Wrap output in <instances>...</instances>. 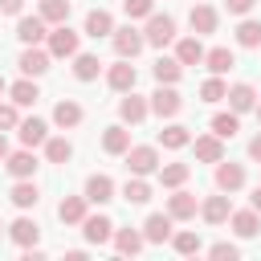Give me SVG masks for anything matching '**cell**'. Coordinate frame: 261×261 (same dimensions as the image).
<instances>
[{"mask_svg": "<svg viewBox=\"0 0 261 261\" xmlns=\"http://www.w3.org/2000/svg\"><path fill=\"white\" fill-rule=\"evenodd\" d=\"M82 232H86L90 245H106L114 237V224H110V216H86L82 220Z\"/></svg>", "mask_w": 261, "mask_h": 261, "instance_id": "5bb4252c", "label": "cell"}, {"mask_svg": "<svg viewBox=\"0 0 261 261\" xmlns=\"http://www.w3.org/2000/svg\"><path fill=\"white\" fill-rule=\"evenodd\" d=\"M122 200H126V204H147V200H151V184H147L143 175L126 179V184H122Z\"/></svg>", "mask_w": 261, "mask_h": 261, "instance_id": "836d02e7", "label": "cell"}, {"mask_svg": "<svg viewBox=\"0 0 261 261\" xmlns=\"http://www.w3.org/2000/svg\"><path fill=\"white\" fill-rule=\"evenodd\" d=\"M98 73H102L98 53H73V77H77V82H94Z\"/></svg>", "mask_w": 261, "mask_h": 261, "instance_id": "cb8c5ba5", "label": "cell"}, {"mask_svg": "<svg viewBox=\"0 0 261 261\" xmlns=\"http://www.w3.org/2000/svg\"><path fill=\"white\" fill-rule=\"evenodd\" d=\"M196 159H200V163H216V159H224V139H216V135H200V139H196Z\"/></svg>", "mask_w": 261, "mask_h": 261, "instance_id": "4316f807", "label": "cell"}, {"mask_svg": "<svg viewBox=\"0 0 261 261\" xmlns=\"http://www.w3.org/2000/svg\"><path fill=\"white\" fill-rule=\"evenodd\" d=\"M192 175V167L188 163H159V179H163V188H184V179Z\"/></svg>", "mask_w": 261, "mask_h": 261, "instance_id": "8d00e7d4", "label": "cell"}, {"mask_svg": "<svg viewBox=\"0 0 261 261\" xmlns=\"http://www.w3.org/2000/svg\"><path fill=\"white\" fill-rule=\"evenodd\" d=\"M4 167H8L12 179H33V171H37V155H33V147H24V151H8Z\"/></svg>", "mask_w": 261, "mask_h": 261, "instance_id": "52a82bcc", "label": "cell"}, {"mask_svg": "<svg viewBox=\"0 0 261 261\" xmlns=\"http://www.w3.org/2000/svg\"><path fill=\"white\" fill-rule=\"evenodd\" d=\"M77 53V33L69 24H57L49 33V57H73Z\"/></svg>", "mask_w": 261, "mask_h": 261, "instance_id": "5b68a950", "label": "cell"}, {"mask_svg": "<svg viewBox=\"0 0 261 261\" xmlns=\"http://www.w3.org/2000/svg\"><path fill=\"white\" fill-rule=\"evenodd\" d=\"M53 122H57L61 130H69V126H77V122H82V106H77L73 98H61V102L53 106Z\"/></svg>", "mask_w": 261, "mask_h": 261, "instance_id": "d4e9b609", "label": "cell"}, {"mask_svg": "<svg viewBox=\"0 0 261 261\" xmlns=\"http://www.w3.org/2000/svg\"><path fill=\"white\" fill-rule=\"evenodd\" d=\"M8 237H12L20 249H29V245H37V237H41V224H37V220H29V216H16V220L8 224Z\"/></svg>", "mask_w": 261, "mask_h": 261, "instance_id": "4fadbf2b", "label": "cell"}, {"mask_svg": "<svg viewBox=\"0 0 261 261\" xmlns=\"http://www.w3.org/2000/svg\"><path fill=\"white\" fill-rule=\"evenodd\" d=\"M175 61H179V65H200V61H204V45H200V37H184V41L175 45Z\"/></svg>", "mask_w": 261, "mask_h": 261, "instance_id": "f1b7e54d", "label": "cell"}, {"mask_svg": "<svg viewBox=\"0 0 261 261\" xmlns=\"http://www.w3.org/2000/svg\"><path fill=\"white\" fill-rule=\"evenodd\" d=\"M253 110H257V122H261V102H257V106H253Z\"/></svg>", "mask_w": 261, "mask_h": 261, "instance_id": "816d5d0a", "label": "cell"}, {"mask_svg": "<svg viewBox=\"0 0 261 261\" xmlns=\"http://www.w3.org/2000/svg\"><path fill=\"white\" fill-rule=\"evenodd\" d=\"M20 122V114H16V102H0V130H12Z\"/></svg>", "mask_w": 261, "mask_h": 261, "instance_id": "ee69618b", "label": "cell"}, {"mask_svg": "<svg viewBox=\"0 0 261 261\" xmlns=\"http://www.w3.org/2000/svg\"><path fill=\"white\" fill-rule=\"evenodd\" d=\"M143 41H147V45H155V49L171 45V41H175V20H171L167 12H163V16H159V12H151V16H147V29H143Z\"/></svg>", "mask_w": 261, "mask_h": 261, "instance_id": "6da1fadb", "label": "cell"}, {"mask_svg": "<svg viewBox=\"0 0 261 261\" xmlns=\"http://www.w3.org/2000/svg\"><path fill=\"white\" fill-rule=\"evenodd\" d=\"M57 220L61 224H82L86 220V196H65L57 204Z\"/></svg>", "mask_w": 261, "mask_h": 261, "instance_id": "603a6c76", "label": "cell"}, {"mask_svg": "<svg viewBox=\"0 0 261 261\" xmlns=\"http://www.w3.org/2000/svg\"><path fill=\"white\" fill-rule=\"evenodd\" d=\"M159 143H163L167 151H179V147H188V143H192V135H188V126L171 122V126H163V130H159Z\"/></svg>", "mask_w": 261, "mask_h": 261, "instance_id": "d6a6232c", "label": "cell"}, {"mask_svg": "<svg viewBox=\"0 0 261 261\" xmlns=\"http://www.w3.org/2000/svg\"><path fill=\"white\" fill-rule=\"evenodd\" d=\"M110 41H114V53H118V57H126V61H135V57L143 53V45H147V41H143V33H139V29H130V24H126V29H114V33H110Z\"/></svg>", "mask_w": 261, "mask_h": 261, "instance_id": "7a4b0ae2", "label": "cell"}, {"mask_svg": "<svg viewBox=\"0 0 261 261\" xmlns=\"http://www.w3.org/2000/svg\"><path fill=\"white\" fill-rule=\"evenodd\" d=\"M73 155V143L69 139H45V159L49 163H65Z\"/></svg>", "mask_w": 261, "mask_h": 261, "instance_id": "ab89813d", "label": "cell"}, {"mask_svg": "<svg viewBox=\"0 0 261 261\" xmlns=\"http://www.w3.org/2000/svg\"><path fill=\"white\" fill-rule=\"evenodd\" d=\"M216 188H220V192H241V188H245V167L216 159Z\"/></svg>", "mask_w": 261, "mask_h": 261, "instance_id": "9c48e42d", "label": "cell"}, {"mask_svg": "<svg viewBox=\"0 0 261 261\" xmlns=\"http://www.w3.org/2000/svg\"><path fill=\"white\" fill-rule=\"evenodd\" d=\"M196 212H200V204H196V196H192V192L175 188V192L167 196V216H171V220H192Z\"/></svg>", "mask_w": 261, "mask_h": 261, "instance_id": "ba28073f", "label": "cell"}, {"mask_svg": "<svg viewBox=\"0 0 261 261\" xmlns=\"http://www.w3.org/2000/svg\"><path fill=\"white\" fill-rule=\"evenodd\" d=\"M228 220H232V232H237V237H257V232H261V212H257V208L228 212Z\"/></svg>", "mask_w": 261, "mask_h": 261, "instance_id": "ac0fdd59", "label": "cell"}, {"mask_svg": "<svg viewBox=\"0 0 261 261\" xmlns=\"http://www.w3.org/2000/svg\"><path fill=\"white\" fill-rule=\"evenodd\" d=\"M208 253H212L216 261H237V257H241V249H237V245H228V241H220V245H212Z\"/></svg>", "mask_w": 261, "mask_h": 261, "instance_id": "f6af8a7d", "label": "cell"}, {"mask_svg": "<svg viewBox=\"0 0 261 261\" xmlns=\"http://www.w3.org/2000/svg\"><path fill=\"white\" fill-rule=\"evenodd\" d=\"M179 73H184V65H179L175 57H159V61H155V82H159V86H175Z\"/></svg>", "mask_w": 261, "mask_h": 261, "instance_id": "1f68e13d", "label": "cell"}, {"mask_svg": "<svg viewBox=\"0 0 261 261\" xmlns=\"http://www.w3.org/2000/svg\"><path fill=\"white\" fill-rule=\"evenodd\" d=\"M253 4H257V0H224V8H228L232 16H245V12L253 8Z\"/></svg>", "mask_w": 261, "mask_h": 261, "instance_id": "bcb514c9", "label": "cell"}, {"mask_svg": "<svg viewBox=\"0 0 261 261\" xmlns=\"http://www.w3.org/2000/svg\"><path fill=\"white\" fill-rule=\"evenodd\" d=\"M188 24H192V33H196V37H204V33H216V8H208V4H196V8L188 12Z\"/></svg>", "mask_w": 261, "mask_h": 261, "instance_id": "d6986e66", "label": "cell"}, {"mask_svg": "<svg viewBox=\"0 0 261 261\" xmlns=\"http://www.w3.org/2000/svg\"><path fill=\"white\" fill-rule=\"evenodd\" d=\"M237 130H241L237 110H228V114H216V118H212V135H216V139H232Z\"/></svg>", "mask_w": 261, "mask_h": 261, "instance_id": "f35d334b", "label": "cell"}, {"mask_svg": "<svg viewBox=\"0 0 261 261\" xmlns=\"http://www.w3.org/2000/svg\"><path fill=\"white\" fill-rule=\"evenodd\" d=\"M20 8H24V0H0V12H4V16H16Z\"/></svg>", "mask_w": 261, "mask_h": 261, "instance_id": "7dc6e473", "label": "cell"}, {"mask_svg": "<svg viewBox=\"0 0 261 261\" xmlns=\"http://www.w3.org/2000/svg\"><path fill=\"white\" fill-rule=\"evenodd\" d=\"M237 45L261 49V20H241V24H237Z\"/></svg>", "mask_w": 261, "mask_h": 261, "instance_id": "74e56055", "label": "cell"}, {"mask_svg": "<svg viewBox=\"0 0 261 261\" xmlns=\"http://www.w3.org/2000/svg\"><path fill=\"white\" fill-rule=\"evenodd\" d=\"M151 8H155V0H122V12L135 20V16H151Z\"/></svg>", "mask_w": 261, "mask_h": 261, "instance_id": "7bdbcfd3", "label": "cell"}, {"mask_svg": "<svg viewBox=\"0 0 261 261\" xmlns=\"http://www.w3.org/2000/svg\"><path fill=\"white\" fill-rule=\"evenodd\" d=\"M143 245H147V237H143V232H135V228H118V232H114V249H118V253H126V257H135Z\"/></svg>", "mask_w": 261, "mask_h": 261, "instance_id": "4dcf8cb0", "label": "cell"}, {"mask_svg": "<svg viewBox=\"0 0 261 261\" xmlns=\"http://www.w3.org/2000/svg\"><path fill=\"white\" fill-rule=\"evenodd\" d=\"M8 159V139H4V130H0V163Z\"/></svg>", "mask_w": 261, "mask_h": 261, "instance_id": "f907efd6", "label": "cell"}, {"mask_svg": "<svg viewBox=\"0 0 261 261\" xmlns=\"http://www.w3.org/2000/svg\"><path fill=\"white\" fill-rule=\"evenodd\" d=\"M249 204H253V208H257V212H261V184H257V188H253V196H249Z\"/></svg>", "mask_w": 261, "mask_h": 261, "instance_id": "681fc988", "label": "cell"}, {"mask_svg": "<svg viewBox=\"0 0 261 261\" xmlns=\"http://www.w3.org/2000/svg\"><path fill=\"white\" fill-rule=\"evenodd\" d=\"M126 147H130V130H126V126H106L102 151H106V155H126Z\"/></svg>", "mask_w": 261, "mask_h": 261, "instance_id": "484cf974", "label": "cell"}, {"mask_svg": "<svg viewBox=\"0 0 261 261\" xmlns=\"http://www.w3.org/2000/svg\"><path fill=\"white\" fill-rule=\"evenodd\" d=\"M147 110H151V106H147L135 90H126V98L118 102V114H122V122H130V126H135V122H143V118H147Z\"/></svg>", "mask_w": 261, "mask_h": 261, "instance_id": "7402d4cb", "label": "cell"}, {"mask_svg": "<svg viewBox=\"0 0 261 261\" xmlns=\"http://www.w3.org/2000/svg\"><path fill=\"white\" fill-rule=\"evenodd\" d=\"M0 94H4V77H0Z\"/></svg>", "mask_w": 261, "mask_h": 261, "instance_id": "f5cc1de1", "label": "cell"}, {"mask_svg": "<svg viewBox=\"0 0 261 261\" xmlns=\"http://www.w3.org/2000/svg\"><path fill=\"white\" fill-rule=\"evenodd\" d=\"M143 237H147L151 245L171 241V216H167V212H151V216H147V224H143Z\"/></svg>", "mask_w": 261, "mask_h": 261, "instance_id": "9a60e30c", "label": "cell"}, {"mask_svg": "<svg viewBox=\"0 0 261 261\" xmlns=\"http://www.w3.org/2000/svg\"><path fill=\"white\" fill-rule=\"evenodd\" d=\"M171 245H175V253H184V257H192V253L204 249V245H200V232H171Z\"/></svg>", "mask_w": 261, "mask_h": 261, "instance_id": "b9f144b4", "label": "cell"}, {"mask_svg": "<svg viewBox=\"0 0 261 261\" xmlns=\"http://www.w3.org/2000/svg\"><path fill=\"white\" fill-rule=\"evenodd\" d=\"M179 106H184V98L175 94V86H159V90L151 94V110H155L159 118H175Z\"/></svg>", "mask_w": 261, "mask_h": 261, "instance_id": "8992f818", "label": "cell"}, {"mask_svg": "<svg viewBox=\"0 0 261 261\" xmlns=\"http://www.w3.org/2000/svg\"><path fill=\"white\" fill-rule=\"evenodd\" d=\"M8 94H12V102H16V106H37V98H41V90H37V82H33V77L16 82Z\"/></svg>", "mask_w": 261, "mask_h": 261, "instance_id": "d590c367", "label": "cell"}, {"mask_svg": "<svg viewBox=\"0 0 261 261\" xmlns=\"http://www.w3.org/2000/svg\"><path fill=\"white\" fill-rule=\"evenodd\" d=\"M228 212H232V204H228V192H220V196H208V200L200 204V216H204L208 224H224V220H228Z\"/></svg>", "mask_w": 261, "mask_h": 261, "instance_id": "7c38bea8", "label": "cell"}, {"mask_svg": "<svg viewBox=\"0 0 261 261\" xmlns=\"http://www.w3.org/2000/svg\"><path fill=\"white\" fill-rule=\"evenodd\" d=\"M224 94H228V86L220 82V73H212V77L200 86V102H224Z\"/></svg>", "mask_w": 261, "mask_h": 261, "instance_id": "60d3db41", "label": "cell"}, {"mask_svg": "<svg viewBox=\"0 0 261 261\" xmlns=\"http://www.w3.org/2000/svg\"><path fill=\"white\" fill-rule=\"evenodd\" d=\"M16 65H20V73H24V77H41V73L49 69V49L29 45V49L20 53V61H16Z\"/></svg>", "mask_w": 261, "mask_h": 261, "instance_id": "30bf717a", "label": "cell"}, {"mask_svg": "<svg viewBox=\"0 0 261 261\" xmlns=\"http://www.w3.org/2000/svg\"><path fill=\"white\" fill-rule=\"evenodd\" d=\"M126 171H130V175H151V171H159V151H155V147H126Z\"/></svg>", "mask_w": 261, "mask_h": 261, "instance_id": "3957f363", "label": "cell"}, {"mask_svg": "<svg viewBox=\"0 0 261 261\" xmlns=\"http://www.w3.org/2000/svg\"><path fill=\"white\" fill-rule=\"evenodd\" d=\"M110 33H114V16L106 8H90L86 12V37L98 41V37H110Z\"/></svg>", "mask_w": 261, "mask_h": 261, "instance_id": "2e32d148", "label": "cell"}, {"mask_svg": "<svg viewBox=\"0 0 261 261\" xmlns=\"http://www.w3.org/2000/svg\"><path fill=\"white\" fill-rule=\"evenodd\" d=\"M114 200V179L110 175H90L86 179V204H110Z\"/></svg>", "mask_w": 261, "mask_h": 261, "instance_id": "8fae6325", "label": "cell"}, {"mask_svg": "<svg viewBox=\"0 0 261 261\" xmlns=\"http://www.w3.org/2000/svg\"><path fill=\"white\" fill-rule=\"evenodd\" d=\"M41 20L45 24H65L69 20V0H41Z\"/></svg>", "mask_w": 261, "mask_h": 261, "instance_id": "e575fe53", "label": "cell"}, {"mask_svg": "<svg viewBox=\"0 0 261 261\" xmlns=\"http://www.w3.org/2000/svg\"><path fill=\"white\" fill-rule=\"evenodd\" d=\"M16 37H20L24 45H41L49 33H45V20H41V16H20V20H16Z\"/></svg>", "mask_w": 261, "mask_h": 261, "instance_id": "ffe728a7", "label": "cell"}, {"mask_svg": "<svg viewBox=\"0 0 261 261\" xmlns=\"http://www.w3.org/2000/svg\"><path fill=\"white\" fill-rule=\"evenodd\" d=\"M224 98H228V106H232L237 114H245V110H253V106H257V90H253L249 82H237Z\"/></svg>", "mask_w": 261, "mask_h": 261, "instance_id": "44dd1931", "label": "cell"}, {"mask_svg": "<svg viewBox=\"0 0 261 261\" xmlns=\"http://www.w3.org/2000/svg\"><path fill=\"white\" fill-rule=\"evenodd\" d=\"M106 82H110V90H118V94H126V90H135V82H139V69L126 61V57H118L110 69H106Z\"/></svg>", "mask_w": 261, "mask_h": 261, "instance_id": "277c9868", "label": "cell"}, {"mask_svg": "<svg viewBox=\"0 0 261 261\" xmlns=\"http://www.w3.org/2000/svg\"><path fill=\"white\" fill-rule=\"evenodd\" d=\"M8 200H12L16 208H37L41 192H37V184H33V179H16V184H12V192H8Z\"/></svg>", "mask_w": 261, "mask_h": 261, "instance_id": "83f0119b", "label": "cell"}, {"mask_svg": "<svg viewBox=\"0 0 261 261\" xmlns=\"http://www.w3.org/2000/svg\"><path fill=\"white\" fill-rule=\"evenodd\" d=\"M249 155H253V159H261V135H257V139H249Z\"/></svg>", "mask_w": 261, "mask_h": 261, "instance_id": "c3c4849f", "label": "cell"}, {"mask_svg": "<svg viewBox=\"0 0 261 261\" xmlns=\"http://www.w3.org/2000/svg\"><path fill=\"white\" fill-rule=\"evenodd\" d=\"M16 135H20V143H24V147H45L49 126H45L41 118H24V122H16Z\"/></svg>", "mask_w": 261, "mask_h": 261, "instance_id": "e0dca14e", "label": "cell"}, {"mask_svg": "<svg viewBox=\"0 0 261 261\" xmlns=\"http://www.w3.org/2000/svg\"><path fill=\"white\" fill-rule=\"evenodd\" d=\"M204 61H208V69H212V73H228V69L237 65V53H232V49H224V45H216V49H204Z\"/></svg>", "mask_w": 261, "mask_h": 261, "instance_id": "f546056e", "label": "cell"}]
</instances>
